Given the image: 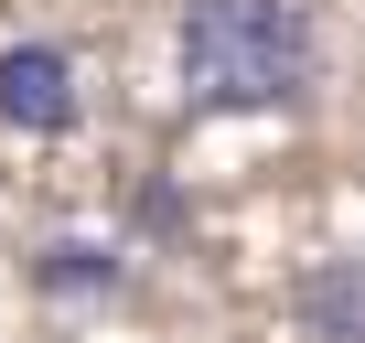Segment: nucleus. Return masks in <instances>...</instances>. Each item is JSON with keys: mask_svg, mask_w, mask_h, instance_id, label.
Segmentation results:
<instances>
[{"mask_svg": "<svg viewBox=\"0 0 365 343\" xmlns=\"http://www.w3.org/2000/svg\"><path fill=\"white\" fill-rule=\"evenodd\" d=\"M22 279H33L43 300H118V290H129V247H118V236H43V247L22 258Z\"/></svg>", "mask_w": 365, "mask_h": 343, "instance_id": "7ed1b4c3", "label": "nucleus"}, {"mask_svg": "<svg viewBox=\"0 0 365 343\" xmlns=\"http://www.w3.org/2000/svg\"><path fill=\"white\" fill-rule=\"evenodd\" d=\"M0 129H22V139H65V129H86L76 43H54V33L0 43Z\"/></svg>", "mask_w": 365, "mask_h": 343, "instance_id": "f03ea898", "label": "nucleus"}, {"mask_svg": "<svg viewBox=\"0 0 365 343\" xmlns=\"http://www.w3.org/2000/svg\"><path fill=\"white\" fill-rule=\"evenodd\" d=\"M301 332L312 343H365V258H322L301 290H290Z\"/></svg>", "mask_w": 365, "mask_h": 343, "instance_id": "20e7f679", "label": "nucleus"}, {"mask_svg": "<svg viewBox=\"0 0 365 343\" xmlns=\"http://www.w3.org/2000/svg\"><path fill=\"white\" fill-rule=\"evenodd\" d=\"M172 86L194 118H269L322 86L312 0H182L172 11Z\"/></svg>", "mask_w": 365, "mask_h": 343, "instance_id": "f257e3e1", "label": "nucleus"}]
</instances>
